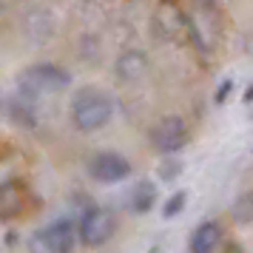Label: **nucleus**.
I'll use <instances>...</instances> for the list:
<instances>
[{
  "instance_id": "nucleus-15",
  "label": "nucleus",
  "mask_w": 253,
  "mask_h": 253,
  "mask_svg": "<svg viewBox=\"0 0 253 253\" xmlns=\"http://www.w3.org/2000/svg\"><path fill=\"white\" fill-rule=\"evenodd\" d=\"M199 3H213V0H199Z\"/></svg>"
},
{
  "instance_id": "nucleus-2",
  "label": "nucleus",
  "mask_w": 253,
  "mask_h": 253,
  "mask_svg": "<svg viewBox=\"0 0 253 253\" xmlns=\"http://www.w3.org/2000/svg\"><path fill=\"white\" fill-rule=\"evenodd\" d=\"M69 85H71L69 71H63L54 63H37V66H32V69H26L20 74L17 94L23 100H32L35 103L37 97H43V94H60V91H66Z\"/></svg>"
},
{
  "instance_id": "nucleus-7",
  "label": "nucleus",
  "mask_w": 253,
  "mask_h": 253,
  "mask_svg": "<svg viewBox=\"0 0 253 253\" xmlns=\"http://www.w3.org/2000/svg\"><path fill=\"white\" fill-rule=\"evenodd\" d=\"M43 242H46L48 253H71L77 245V222L69 216L54 219L46 230H43Z\"/></svg>"
},
{
  "instance_id": "nucleus-3",
  "label": "nucleus",
  "mask_w": 253,
  "mask_h": 253,
  "mask_svg": "<svg viewBox=\"0 0 253 253\" xmlns=\"http://www.w3.org/2000/svg\"><path fill=\"white\" fill-rule=\"evenodd\" d=\"M117 230V216L111 208H88L83 219L77 222V239L85 248H100L114 236Z\"/></svg>"
},
{
  "instance_id": "nucleus-5",
  "label": "nucleus",
  "mask_w": 253,
  "mask_h": 253,
  "mask_svg": "<svg viewBox=\"0 0 253 253\" xmlns=\"http://www.w3.org/2000/svg\"><path fill=\"white\" fill-rule=\"evenodd\" d=\"M185 142H188V126H185L182 117H162L151 128V145L160 154H176L179 148H185Z\"/></svg>"
},
{
  "instance_id": "nucleus-9",
  "label": "nucleus",
  "mask_w": 253,
  "mask_h": 253,
  "mask_svg": "<svg viewBox=\"0 0 253 253\" xmlns=\"http://www.w3.org/2000/svg\"><path fill=\"white\" fill-rule=\"evenodd\" d=\"M222 242V225L208 219V222H199L191 233V253H213Z\"/></svg>"
},
{
  "instance_id": "nucleus-16",
  "label": "nucleus",
  "mask_w": 253,
  "mask_h": 253,
  "mask_svg": "<svg viewBox=\"0 0 253 253\" xmlns=\"http://www.w3.org/2000/svg\"><path fill=\"white\" fill-rule=\"evenodd\" d=\"M0 14H3V6H0Z\"/></svg>"
},
{
  "instance_id": "nucleus-10",
  "label": "nucleus",
  "mask_w": 253,
  "mask_h": 253,
  "mask_svg": "<svg viewBox=\"0 0 253 253\" xmlns=\"http://www.w3.org/2000/svg\"><path fill=\"white\" fill-rule=\"evenodd\" d=\"M128 205L134 213H148L151 208L157 205V185L148 182V179H142L131 188V194H128Z\"/></svg>"
},
{
  "instance_id": "nucleus-12",
  "label": "nucleus",
  "mask_w": 253,
  "mask_h": 253,
  "mask_svg": "<svg viewBox=\"0 0 253 253\" xmlns=\"http://www.w3.org/2000/svg\"><path fill=\"white\" fill-rule=\"evenodd\" d=\"M230 216L239 225H251L253 222V191H245V194L236 196V202L230 205Z\"/></svg>"
},
{
  "instance_id": "nucleus-4",
  "label": "nucleus",
  "mask_w": 253,
  "mask_h": 253,
  "mask_svg": "<svg viewBox=\"0 0 253 253\" xmlns=\"http://www.w3.org/2000/svg\"><path fill=\"white\" fill-rule=\"evenodd\" d=\"M154 29L162 40L171 43H185L191 40V26H188V12L176 0H162L154 9Z\"/></svg>"
},
{
  "instance_id": "nucleus-6",
  "label": "nucleus",
  "mask_w": 253,
  "mask_h": 253,
  "mask_svg": "<svg viewBox=\"0 0 253 253\" xmlns=\"http://www.w3.org/2000/svg\"><path fill=\"white\" fill-rule=\"evenodd\" d=\"M88 173H91L97 182H105V185L123 182L128 173H131V162L123 154H117V151H100L88 162Z\"/></svg>"
},
{
  "instance_id": "nucleus-11",
  "label": "nucleus",
  "mask_w": 253,
  "mask_h": 253,
  "mask_svg": "<svg viewBox=\"0 0 253 253\" xmlns=\"http://www.w3.org/2000/svg\"><path fill=\"white\" fill-rule=\"evenodd\" d=\"M23 208V188L14 182L0 185V216H12Z\"/></svg>"
},
{
  "instance_id": "nucleus-13",
  "label": "nucleus",
  "mask_w": 253,
  "mask_h": 253,
  "mask_svg": "<svg viewBox=\"0 0 253 253\" xmlns=\"http://www.w3.org/2000/svg\"><path fill=\"white\" fill-rule=\"evenodd\" d=\"M185 199H188V194H185V191H176L173 196H168V199H165V205H162V216H168V219L176 216V213L182 211Z\"/></svg>"
},
{
  "instance_id": "nucleus-14",
  "label": "nucleus",
  "mask_w": 253,
  "mask_h": 253,
  "mask_svg": "<svg viewBox=\"0 0 253 253\" xmlns=\"http://www.w3.org/2000/svg\"><path fill=\"white\" fill-rule=\"evenodd\" d=\"M225 253H242V248H239V245H230V248H228Z\"/></svg>"
},
{
  "instance_id": "nucleus-8",
  "label": "nucleus",
  "mask_w": 253,
  "mask_h": 253,
  "mask_svg": "<svg viewBox=\"0 0 253 253\" xmlns=\"http://www.w3.org/2000/svg\"><path fill=\"white\" fill-rule=\"evenodd\" d=\"M114 71L123 83H134V80H139V77H145V71H148V57H145L139 48H128V51H123V54L117 57Z\"/></svg>"
},
{
  "instance_id": "nucleus-1",
  "label": "nucleus",
  "mask_w": 253,
  "mask_h": 253,
  "mask_svg": "<svg viewBox=\"0 0 253 253\" xmlns=\"http://www.w3.org/2000/svg\"><path fill=\"white\" fill-rule=\"evenodd\" d=\"M111 117H114V103H111L108 94L97 91V88H83V91L74 94L71 123H74L77 131H85V134L100 131L103 126L111 123Z\"/></svg>"
}]
</instances>
